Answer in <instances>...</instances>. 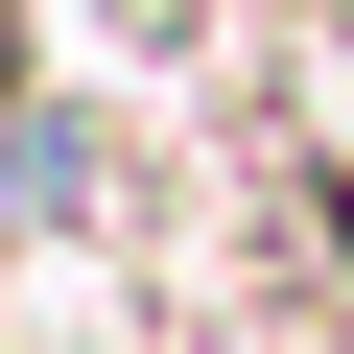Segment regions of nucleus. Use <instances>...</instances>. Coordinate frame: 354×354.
I'll use <instances>...</instances> for the list:
<instances>
[{"instance_id":"f257e3e1","label":"nucleus","mask_w":354,"mask_h":354,"mask_svg":"<svg viewBox=\"0 0 354 354\" xmlns=\"http://www.w3.org/2000/svg\"><path fill=\"white\" fill-rule=\"evenodd\" d=\"M0 48H24V0H0Z\"/></svg>"}]
</instances>
